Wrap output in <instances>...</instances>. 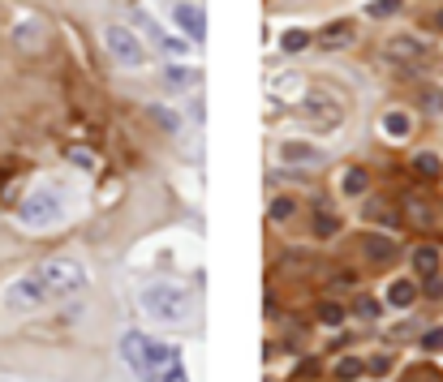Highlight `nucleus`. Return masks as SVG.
<instances>
[{
    "label": "nucleus",
    "mask_w": 443,
    "mask_h": 382,
    "mask_svg": "<svg viewBox=\"0 0 443 382\" xmlns=\"http://www.w3.org/2000/svg\"><path fill=\"white\" fill-rule=\"evenodd\" d=\"M121 356L130 361V369L142 378V382H181L185 369H181V352L168 348V344H155L138 335V331H130L125 340H121Z\"/></svg>",
    "instance_id": "nucleus-1"
},
{
    "label": "nucleus",
    "mask_w": 443,
    "mask_h": 382,
    "mask_svg": "<svg viewBox=\"0 0 443 382\" xmlns=\"http://www.w3.org/2000/svg\"><path fill=\"white\" fill-rule=\"evenodd\" d=\"M297 112L314 125V129H340V120H344V99H340L336 90H327V86H314V90L302 95Z\"/></svg>",
    "instance_id": "nucleus-2"
},
{
    "label": "nucleus",
    "mask_w": 443,
    "mask_h": 382,
    "mask_svg": "<svg viewBox=\"0 0 443 382\" xmlns=\"http://www.w3.org/2000/svg\"><path fill=\"white\" fill-rule=\"evenodd\" d=\"M47 296H78L86 288V271L73 262V258H47L43 266H35Z\"/></svg>",
    "instance_id": "nucleus-3"
},
{
    "label": "nucleus",
    "mask_w": 443,
    "mask_h": 382,
    "mask_svg": "<svg viewBox=\"0 0 443 382\" xmlns=\"http://www.w3.org/2000/svg\"><path fill=\"white\" fill-rule=\"evenodd\" d=\"M142 310L164 322H181V318H189V296L177 284H151L142 292Z\"/></svg>",
    "instance_id": "nucleus-4"
},
{
    "label": "nucleus",
    "mask_w": 443,
    "mask_h": 382,
    "mask_svg": "<svg viewBox=\"0 0 443 382\" xmlns=\"http://www.w3.org/2000/svg\"><path fill=\"white\" fill-rule=\"evenodd\" d=\"M43 301H52V296H47V288H43L39 271H26V275H17L13 284L5 288V305H9V310H39Z\"/></svg>",
    "instance_id": "nucleus-5"
},
{
    "label": "nucleus",
    "mask_w": 443,
    "mask_h": 382,
    "mask_svg": "<svg viewBox=\"0 0 443 382\" xmlns=\"http://www.w3.org/2000/svg\"><path fill=\"white\" fill-rule=\"evenodd\" d=\"M104 39H108V52H112L121 65H130V69H142V65H146L142 39H138L134 31H125V26H108V31H104Z\"/></svg>",
    "instance_id": "nucleus-6"
},
{
    "label": "nucleus",
    "mask_w": 443,
    "mask_h": 382,
    "mask_svg": "<svg viewBox=\"0 0 443 382\" xmlns=\"http://www.w3.org/2000/svg\"><path fill=\"white\" fill-rule=\"evenodd\" d=\"M56 215H61V198L47 189H35L22 202V223L26 228H47V223H56Z\"/></svg>",
    "instance_id": "nucleus-7"
},
{
    "label": "nucleus",
    "mask_w": 443,
    "mask_h": 382,
    "mask_svg": "<svg viewBox=\"0 0 443 382\" xmlns=\"http://www.w3.org/2000/svg\"><path fill=\"white\" fill-rule=\"evenodd\" d=\"M177 26L189 35V39H207V17H203V9H194V5H177Z\"/></svg>",
    "instance_id": "nucleus-8"
},
{
    "label": "nucleus",
    "mask_w": 443,
    "mask_h": 382,
    "mask_svg": "<svg viewBox=\"0 0 443 382\" xmlns=\"http://www.w3.org/2000/svg\"><path fill=\"white\" fill-rule=\"evenodd\" d=\"M387 52H391V61H422V56H426V47H422V39L401 35V39H391V43H387Z\"/></svg>",
    "instance_id": "nucleus-9"
},
{
    "label": "nucleus",
    "mask_w": 443,
    "mask_h": 382,
    "mask_svg": "<svg viewBox=\"0 0 443 382\" xmlns=\"http://www.w3.org/2000/svg\"><path fill=\"white\" fill-rule=\"evenodd\" d=\"M366 258H371L375 266L391 262V258H396V241H391V237H366Z\"/></svg>",
    "instance_id": "nucleus-10"
},
{
    "label": "nucleus",
    "mask_w": 443,
    "mask_h": 382,
    "mask_svg": "<svg viewBox=\"0 0 443 382\" xmlns=\"http://www.w3.org/2000/svg\"><path fill=\"white\" fill-rule=\"evenodd\" d=\"M413 271L417 275H439V249L435 245H422V249H413Z\"/></svg>",
    "instance_id": "nucleus-11"
},
{
    "label": "nucleus",
    "mask_w": 443,
    "mask_h": 382,
    "mask_svg": "<svg viewBox=\"0 0 443 382\" xmlns=\"http://www.w3.org/2000/svg\"><path fill=\"white\" fill-rule=\"evenodd\" d=\"M383 129H387V138H409L413 134V116L409 112H387L383 116Z\"/></svg>",
    "instance_id": "nucleus-12"
},
{
    "label": "nucleus",
    "mask_w": 443,
    "mask_h": 382,
    "mask_svg": "<svg viewBox=\"0 0 443 382\" xmlns=\"http://www.w3.org/2000/svg\"><path fill=\"white\" fill-rule=\"evenodd\" d=\"M280 155H284L288 164H310V159H318V150H314L310 142H284Z\"/></svg>",
    "instance_id": "nucleus-13"
},
{
    "label": "nucleus",
    "mask_w": 443,
    "mask_h": 382,
    "mask_svg": "<svg viewBox=\"0 0 443 382\" xmlns=\"http://www.w3.org/2000/svg\"><path fill=\"white\" fill-rule=\"evenodd\" d=\"M387 301H391V305H401V310H405V305H413V301H417V288L409 284V279H396V284L387 288Z\"/></svg>",
    "instance_id": "nucleus-14"
},
{
    "label": "nucleus",
    "mask_w": 443,
    "mask_h": 382,
    "mask_svg": "<svg viewBox=\"0 0 443 382\" xmlns=\"http://www.w3.org/2000/svg\"><path fill=\"white\" fill-rule=\"evenodd\" d=\"M362 374H366V361H357V356H340V361H336V378L340 382H353Z\"/></svg>",
    "instance_id": "nucleus-15"
},
{
    "label": "nucleus",
    "mask_w": 443,
    "mask_h": 382,
    "mask_svg": "<svg viewBox=\"0 0 443 382\" xmlns=\"http://www.w3.org/2000/svg\"><path fill=\"white\" fill-rule=\"evenodd\" d=\"M323 43H327V47H344V43H353V26H349V22H336V26H327V31H323Z\"/></svg>",
    "instance_id": "nucleus-16"
},
{
    "label": "nucleus",
    "mask_w": 443,
    "mask_h": 382,
    "mask_svg": "<svg viewBox=\"0 0 443 382\" xmlns=\"http://www.w3.org/2000/svg\"><path fill=\"white\" fill-rule=\"evenodd\" d=\"M413 168L422 172V176H430V181H439V176H443V159H439V155H417Z\"/></svg>",
    "instance_id": "nucleus-17"
},
{
    "label": "nucleus",
    "mask_w": 443,
    "mask_h": 382,
    "mask_svg": "<svg viewBox=\"0 0 443 382\" xmlns=\"http://www.w3.org/2000/svg\"><path fill=\"white\" fill-rule=\"evenodd\" d=\"M366 219H375V223H383V228H396V211L383 207V202H371V207H366Z\"/></svg>",
    "instance_id": "nucleus-18"
},
{
    "label": "nucleus",
    "mask_w": 443,
    "mask_h": 382,
    "mask_svg": "<svg viewBox=\"0 0 443 382\" xmlns=\"http://www.w3.org/2000/svg\"><path fill=\"white\" fill-rule=\"evenodd\" d=\"M336 228H340V223L332 219V211H314V232H318V237H332Z\"/></svg>",
    "instance_id": "nucleus-19"
},
{
    "label": "nucleus",
    "mask_w": 443,
    "mask_h": 382,
    "mask_svg": "<svg viewBox=\"0 0 443 382\" xmlns=\"http://www.w3.org/2000/svg\"><path fill=\"white\" fill-rule=\"evenodd\" d=\"M344 193H366V172H357V168L344 172Z\"/></svg>",
    "instance_id": "nucleus-20"
},
{
    "label": "nucleus",
    "mask_w": 443,
    "mask_h": 382,
    "mask_svg": "<svg viewBox=\"0 0 443 382\" xmlns=\"http://www.w3.org/2000/svg\"><path fill=\"white\" fill-rule=\"evenodd\" d=\"M366 13H371V17H391V13H401V0H375Z\"/></svg>",
    "instance_id": "nucleus-21"
},
{
    "label": "nucleus",
    "mask_w": 443,
    "mask_h": 382,
    "mask_svg": "<svg viewBox=\"0 0 443 382\" xmlns=\"http://www.w3.org/2000/svg\"><path fill=\"white\" fill-rule=\"evenodd\" d=\"M318 318H323L327 326H336V322L344 318V310H340V305H336V301H323V305H318Z\"/></svg>",
    "instance_id": "nucleus-22"
},
{
    "label": "nucleus",
    "mask_w": 443,
    "mask_h": 382,
    "mask_svg": "<svg viewBox=\"0 0 443 382\" xmlns=\"http://www.w3.org/2000/svg\"><path fill=\"white\" fill-rule=\"evenodd\" d=\"M306 43H310V35H306V31H288V35H284V52H302Z\"/></svg>",
    "instance_id": "nucleus-23"
},
{
    "label": "nucleus",
    "mask_w": 443,
    "mask_h": 382,
    "mask_svg": "<svg viewBox=\"0 0 443 382\" xmlns=\"http://www.w3.org/2000/svg\"><path fill=\"white\" fill-rule=\"evenodd\" d=\"M422 348H426V352H443V326H439V331H426V335H422Z\"/></svg>",
    "instance_id": "nucleus-24"
},
{
    "label": "nucleus",
    "mask_w": 443,
    "mask_h": 382,
    "mask_svg": "<svg viewBox=\"0 0 443 382\" xmlns=\"http://www.w3.org/2000/svg\"><path fill=\"white\" fill-rule=\"evenodd\" d=\"M155 120L164 125L168 134H177V129H181V120H177V112H164V108H155Z\"/></svg>",
    "instance_id": "nucleus-25"
},
{
    "label": "nucleus",
    "mask_w": 443,
    "mask_h": 382,
    "mask_svg": "<svg viewBox=\"0 0 443 382\" xmlns=\"http://www.w3.org/2000/svg\"><path fill=\"white\" fill-rule=\"evenodd\" d=\"M288 211H293V202H288V198H276V202H272V219H284Z\"/></svg>",
    "instance_id": "nucleus-26"
},
{
    "label": "nucleus",
    "mask_w": 443,
    "mask_h": 382,
    "mask_svg": "<svg viewBox=\"0 0 443 382\" xmlns=\"http://www.w3.org/2000/svg\"><path fill=\"white\" fill-rule=\"evenodd\" d=\"M357 314L362 318H379V305L375 301H357Z\"/></svg>",
    "instance_id": "nucleus-27"
},
{
    "label": "nucleus",
    "mask_w": 443,
    "mask_h": 382,
    "mask_svg": "<svg viewBox=\"0 0 443 382\" xmlns=\"http://www.w3.org/2000/svg\"><path fill=\"white\" fill-rule=\"evenodd\" d=\"M387 369H391V361H387V356H375V361H371V374H379V378H383Z\"/></svg>",
    "instance_id": "nucleus-28"
},
{
    "label": "nucleus",
    "mask_w": 443,
    "mask_h": 382,
    "mask_svg": "<svg viewBox=\"0 0 443 382\" xmlns=\"http://www.w3.org/2000/svg\"><path fill=\"white\" fill-rule=\"evenodd\" d=\"M318 374V361H302V369H297V378H314Z\"/></svg>",
    "instance_id": "nucleus-29"
},
{
    "label": "nucleus",
    "mask_w": 443,
    "mask_h": 382,
    "mask_svg": "<svg viewBox=\"0 0 443 382\" xmlns=\"http://www.w3.org/2000/svg\"><path fill=\"white\" fill-rule=\"evenodd\" d=\"M430 26H435V31H439V35H443V9H439V13H435V22H430Z\"/></svg>",
    "instance_id": "nucleus-30"
}]
</instances>
